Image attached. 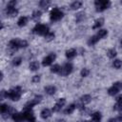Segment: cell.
Here are the masks:
<instances>
[{
	"mask_svg": "<svg viewBox=\"0 0 122 122\" xmlns=\"http://www.w3.org/2000/svg\"><path fill=\"white\" fill-rule=\"evenodd\" d=\"M21 93H22V90L20 87H15L13 89H11L10 91L7 92V97L10 98L13 101H17L20 99L21 97Z\"/></svg>",
	"mask_w": 122,
	"mask_h": 122,
	"instance_id": "1",
	"label": "cell"
},
{
	"mask_svg": "<svg viewBox=\"0 0 122 122\" xmlns=\"http://www.w3.org/2000/svg\"><path fill=\"white\" fill-rule=\"evenodd\" d=\"M32 32L33 33H36V34H40V35H46L47 33H49V27L46 26V25H42V24H37L33 30H32Z\"/></svg>",
	"mask_w": 122,
	"mask_h": 122,
	"instance_id": "2",
	"label": "cell"
},
{
	"mask_svg": "<svg viewBox=\"0 0 122 122\" xmlns=\"http://www.w3.org/2000/svg\"><path fill=\"white\" fill-rule=\"evenodd\" d=\"M94 5L96 7L97 11H102L111 6V2L110 1H98V0H96L94 2Z\"/></svg>",
	"mask_w": 122,
	"mask_h": 122,
	"instance_id": "3",
	"label": "cell"
},
{
	"mask_svg": "<svg viewBox=\"0 0 122 122\" xmlns=\"http://www.w3.org/2000/svg\"><path fill=\"white\" fill-rule=\"evenodd\" d=\"M63 17V12L57 9V8H54L51 11V19L52 21H57L59 19H61Z\"/></svg>",
	"mask_w": 122,
	"mask_h": 122,
	"instance_id": "4",
	"label": "cell"
},
{
	"mask_svg": "<svg viewBox=\"0 0 122 122\" xmlns=\"http://www.w3.org/2000/svg\"><path fill=\"white\" fill-rule=\"evenodd\" d=\"M71 71H72V65L71 63H66L64 65V67L61 68V71H59V74L62 75V76H65V75L70 74Z\"/></svg>",
	"mask_w": 122,
	"mask_h": 122,
	"instance_id": "5",
	"label": "cell"
},
{
	"mask_svg": "<svg viewBox=\"0 0 122 122\" xmlns=\"http://www.w3.org/2000/svg\"><path fill=\"white\" fill-rule=\"evenodd\" d=\"M41 99H42V96H41V95H36L33 99H31L30 102H28V103L26 104L25 109H31V107H33L34 105L38 104V103L41 101Z\"/></svg>",
	"mask_w": 122,
	"mask_h": 122,
	"instance_id": "6",
	"label": "cell"
},
{
	"mask_svg": "<svg viewBox=\"0 0 122 122\" xmlns=\"http://www.w3.org/2000/svg\"><path fill=\"white\" fill-rule=\"evenodd\" d=\"M23 115H24L26 120H28L30 122H34V115H33V112H32L31 109H25V111L23 112Z\"/></svg>",
	"mask_w": 122,
	"mask_h": 122,
	"instance_id": "7",
	"label": "cell"
},
{
	"mask_svg": "<svg viewBox=\"0 0 122 122\" xmlns=\"http://www.w3.org/2000/svg\"><path fill=\"white\" fill-rule=\"evenodd\" d=\"M19 43H20V40H18V39H12L9 43V48L10 49L11 51H15L18 48H20L19 47Z\"/></svg>",
	"mask_w": 122,
	"mask_h": 122,
	"instance_id": "8",
	"label": "cell"
},
{
	"mask_svg": "<svg viewBox=\"0 0 122 122\" xmlns=\"http://www.w3.org/2000/svg\"><path fill=\"white\" fill-rule=\"evenodd\" d=\"M55 59V54L54 53H51L50 55H48L47 57H45L42 61V64L43 66H49L52 63V61Z\"/></svg>",
	"mask_w": 122,
	"mask_h": 122,
	"instance_id": "9",
	"label": "cell"
},
{
	"mask_svg": "<svg viewBox=\"0 0 122 122\" xmlns=\"http://www.w3.org/2000/svg\"><path fill=\"white\" fill-rule=\"evenodd\" d=\"M12 119L14 120V122H24L25 117H24L23 113L14 112V113L12 114Z\"/></svg>",
	"mask_w": 122,
	"mask_h": 122,
	"instance_id": "10",
	"label": "cell"
},
{
	"mask_svg": "<svg viewBox=\"0 0 122 122\" xmlns=\"http://www.w3.org/2000/svg\"><path fill=\"white\" fill-rule=\"evenodd\" d=\"M6 13L9 16H16V14L18 13V10H16L15 8H11V7H7L6 10Z\"/></svg>",
	"mask_w": 122,
	"mask_h": 122,
	"instance_id": "11",
	"label": "cell"
},
{
	"mask_svg": "<svg viewBox=\"0 0 122 122\" xmlns=\"http://www.w3.org/2000/svg\"><path fill=\"white\" fill-rule=\"evenodd\" d=\"M45 92L49 95H52L56 92V88L54 86H47V87H45Z\"/></svg>",
	"mask_w": 122,
	"mask_h": 122,
	"instance_id": "12",
	"label": "cell"
},
{
	"mask_svg": "<svg viewBox=\"0 0 122 122\" xmlns=\"http://www.w3.org/2000/svg\"><path fill=\"white\" fill-rule=\"evenodd\" d=\"M27 22H28V18L26 16H21L17 21V25L19 27H23V26H25L27 24Z\"/></svg>",
	"mask_w": 122,
	"mask_h": 122,
	"instance_id": "13",
	"label": "cell"
},
{
	"mask_svg": "<svg viewBox=\"0 0 122 122\" xmlns=\"http://www.w3.org/2000/svg\"><path fill=\"white\" fill-rule=\"evenodd\" d=\"M75 55H76V51H75L74 49H71V50H69V51H66V56H67L69 59L73 58Z\"/></svg>",
	"mask_w": 122,
	"mask_h": 122,
	"instance_id": "14",
	"label": "cell"
},
{
	"mask_svg": "<svg viewBox=\"0 0 122 122\" xmlns=\"http://www.w3.org/2000/svg\"><path fill=\"white\" fill-rule=\"evenodd\" d=\"M100 120H101V113L96 112H94L92 114V121H90V122H100Z\"/></svg>",
	"mask_w": 122,
	"mask_h": 122,
	"instance_id": "15",
	"label": "cell"
},
{
	"mask_svg": "<svg viewBox=\"0 0 122 122\" xmlns=\"http://www.w3.org/2000/svg\"><path fill=\"white\" fill-rule=\"evenodd\" d=\"M9 109H10V106L6 105V104H2L0 106V112L1 113L5 116V114H8V112H9Z\"/></svg>",
	"mask_w": 122,
	"mask_h": 122,
	"instance_id": "16",
	"label": "cell"
},
{
	"mask_svg": "<svg viewBox=\"0 0 122 122\" xmlns=\"http://www.w3.org/2000/svg\"><path fill=\"white\" fill-rule=\"evenodd\" d=\"M50 116H51V111H50L49 109H44V110H42V112H41V117H42V118L47 119V118H49Z\"/></svg>",
	"mask_w": 122,
	"mask_h": 122,
	"instance_id": "17",
	"label": "cell"
},
{
	"mask_svg": "<svg viewBox=\"0 0 122 122\" xmlns=\"http://www.w3.org/2000/svg\"><path fill=\"white\" fill-rule=\"evenodd\" d=\"M91 100H92V97H91V95H89V94H85V95H83V96L81 97V102H82L83 104H88V103L91 102Z\"/></svg>",
	"mask_w": 122,
	"mask_h": 122,
	"instance_id": "18",
	"label": "cell"
},
{
	"mask_svg": "<svg viewBox=\"0 0 122 122\" xmlns=\"http://www.w3.org/2000/svg\"><path fill=\"white\" fill-rule=\"evenodd\" d=\"M38 69H39V64H38V62L33 61V62H31V63L30 64V71H37Z\"/></svg>",
	"mask_w": 122,
	"mask_h": 122,
	"instance_id": "19",
	"label": "cell"
},
{
	"mask_svg": "<svg viewBox=\"0 0 122 122\" xmlns=\"http://www.w3.org/2000/svg\"><path fill=\"white\" fill-rule=\"evenodd\" d=\"M81 6H82V2L81 1H75L71 5V10H77V9L81 8Z\"/></svg>",
	"mask_w": 122,
	"mask_h": 122,
	"instance_id": "20",
	"label": "cell"
},
{
	"mask_svg": "<svg viewBox=\"0 0 122 122\" xmlns=\"http://www.w3.org/2000/svg\"><path fill=\"white\" fill-rule=\"evenodd\" d=\"M103 22H104V19L103 18H99V19H97L95 22H94V25H93V29H98L99 27H101L102 25H103Z\"/></svg>",
	"mask_w": 122,
	"mask_h": 122,
	"instance_id": "21",
	"label": "cell"
},
{
	"mask_svg": "<svg viewBox=\"0 0 122 122\" xmlns=\"http://www.w3.org/2000/svg\"><path fill=\"white\" fill-rule=\"evenodd\" d=\"M98 37H97V35H93V36H92L90 39H89V41H88V44L90 45V46H92V45H94L97 41H98Z\"/></svg>",
	"mask_w": 122,
	"mask_h": 122,
	"instance_id": "22",
	"label": "cell"
},
{
	"mask_svg": "<svg viewBox=\"0 0 122 122\" xmlns=\"http://www.w3.org/2000/svg\"><path fill=\"white\" fill-rule=\"evenodd\" d=\"M118 92H119V90H118V89H116L114 86L111 87V88L108 90V93H109L110 95H114V94H116Z\"/></svg>",
	"mask_w": 122,
	"mask_h": 122,
	"instance_id": "23",
	"label": "cell"
},
{
	"mask_svg": "<svg viewBox=\"0 0 122 122\" xmlns=\"http://www.w3.org/2000/svg\"><path fill=\"white\" fill-rule=\"evenodd\" d=\"M50 4H51V2H50L49 0H42V1H40V3H39L40 7L43 8V9H47V8L50 6Z\"/></svg>",
	"mask_w": 122,
	"mask_h": 122,
	"instance_id": "24",
	"label": "cell"
},
{
	"mask_svg": "<svg viewBox=\"0 0 122 122\" xmlns=\"http://www.w3.org/2000/svg\"><path fill=\"white\" fill-rule=\"evenodd\" d=\"M107 33H108V32H107L106 30H99L96 35H97L98 38H104V37L107 35Z\"/></svg>",
	"mask_w": 122,
	"mask_h": 122,
	"instance_id": "25",
	"label": "cell"
},
{
	"mask_svg": "<svg viewBox=\"0 0 122 122\" xmlns=\"http://www.w3.org/2000/svg\"><path fill=\"white\" fill-rule=\"evenodd\" d=\"M107 55H108V57H110V58H114V57L116 56V51H115V50H114V49L109 50L108 52H107Z\"/></svg>",
	"mask_w": 122,
	"mask_h": 122,
	"instance_id": "26",
	"label": "cell"
},
{
	"mask_svg": "<svg viewBox=\"0 0 122 122\" xmlns=\"http://www.w3.org/2000/svg\"><path fill=\"white\" fill-rule=\"evenodd\" d=\"M74 109H75V105H74V104H71V105H70V106L65 110V113H66V114H70V113H71V112L74 111Z\"/></svg>",
	"mask_w": 122,
	"mask_h": 122,
	"instance_id": "27",
	"label": "cell"
},
{
	"mask_svg": "<svg viewBox=\"0 0 122 122\" xmlns=\"http://www.w3.org/2000/svg\"><path fill=\"white\" fill-rule=\"evenodd\" d=\"M84 18H85V13L82 11V12H78V13L76 14L75 20H76V22H80V21H82Z\"/></svg>",
	"mask_w": 122,
	"mask_h": 122,
	"instance_id": "28",
	"label": "cell"
},
{
	"mask_svg": "<svg viewBox=\"0 0 122 122\" xmlns=\"http://www.w3.org/2000/svg\"><path fill=\"white\" fill-rule=\"evenodd\" d=\"M31 17H32L33 20H38V19L41 17V11H40V10H35V11H33Z\"/></svg>",
	"mask_w": 122,
	"mask_h": 122,
	"instance_id": "29",
	"label": "cell"
},
{
	"mask_svg": "<svg viewBox=\"0 0 122 122\" xmlns=\"http://www.w3.org/2000/svg\"><path fill=\"white\" fill-rule=\"evenodd\" d=\"M112 66H113L115 69H119V68L122 66V61L119 60V59H115V60L112 62Z\"/></svg>",
	"mask_w": 122,
	"mask_h": 122,
	"instance_id": "30",
	"label": "cell"
},
{
	"mask_svg": "<svg viewBox=\"0 0 122 122\" xmlns=\"http://www.w3.org/2000/svg\"><path fill=\"white\" fill-rule=\"evenodd\" d=\"M61 71V67L58 65V64H55L53 65L51 68V72H59Z\"/></svg>",
	"mask_w": 122,
	"mask_h": 122,
	"instance_id": "31",
	"label": "cell"
},
{
	"mask_svg": "<svg viewBox=\"0 0 122 122\" xmlns=\"http://www.w3.org/2000/svg\"><path fill=\"white\" fill-rule=\"evenodd\" d=\"M21 62H22V58L21 57H15L12 60V65L13 66H18V65L21 64Z\"/></svg>",
	"mask_w": 122,
	"mask_h": 122,
	"instance_id": "32",
	"label": "cell"
},
{
	"mask_svg": "<svg viewBox=\"0 0 122 122\" xmlns=\"http://www.w3.org/2000/svg\"><path fill=\"white\" fill-rule=\"evenodd\" d=\"M54 38V33L53 32H49V33H47L46 35H45V39L47 40V41H51V40H52Z\"/></svg>",
	"mask_w": 122,
	"mask_h": 122,
	"instance_id": "33",
	"label": "cell"
},
{
	"mask_svg": "<svg viewBox=\"0 0 122 122\" xmlns=\"http://www.w3.org/2000/svg\"><path fill=\"white\" fill-rule=\"evenodd\" d=\"M65 103H66V100H65V98H60V99H58L57 100V102H56V105H58L59 107H63L64 105H65Z\"/></svg>",
	"mask_w": 122,
	"mask_h": 122,
	"instance_id": "34",
	"label": "cell"
},
{
	"mask_svg": "<svg viewBox=\"0 0 122 122\" xmlns=\"http://www.w3.org/2000/svg\"><path fill=\"white\" fill-rule=\"evenodd\" d=\"M113 110H115V111H122V102H117L113 106Z\"/></svg>",
	"mask_w": 122,
	"mask_h": 122,
	"instance_id": "35",
	"label": "cell"
},
{
	"mask_svg": "<svg viewBox=\"0 0 122 122\" xmlns=\"http://www.w3.org/2000/svg\"><path fill=\"white\" fill-rule=\"evenodd\" d=\"M81 76H83V77H86V76H88L89 75V73H90V71L88 70V69H83L82 71H81Z\"/></svg>",
	"mask_w": 122,
	"mask_h": 122,
	"instance_id": "36",
	"label": "cell"
},
{
	"mask_svg": "<svg viewBox=\"0 0 122 122\" xmlns=\"http://www.w3.org/2000/svg\"><path fill=\"white\" fill-rule=\"evenodd\" d=\"M27 46H28V42L26 40H20V43H19L20 48H26Z\"/></svg>",
	"mask_w": 122,
	"mask_h": 122,
	"instance_id": "37",
	"label": "cell"
},
{
	"mask_svg": "<svg viewBox=\"0 0 122 122\" xmlns=\"http://www.w3.org/2000/svg\"><path fill=\"white\" fill-rule=\"evenodd\" d=\"M113 86L116 88V89H118L119 91L122 89V82H115L114 84H113Z\"/></svg>",
	"mask_w": 122,
	"mask_h": 122,
	"instance_id": "38",
	"label": "cell"
},
{
	"mask_svg": "<svg viewBox=\"0 0 122 122\" xmlns=\"http://www.w3.org/2000/svg\"><path fill=\"white\" fill-rule=\"evenodd\" d=\"M39 80H40V76L39 75H34L32 77V79H31V81L33 83H37V82H39Z\"/></svg>",
	"mask_w": 122,
	"mask_h": 122,
	"instance_id": "39",
	"label": "cell"
},
{
	"mask_svg": "<svg viewBox=\"0 0 122 122\" xmlns=\"http://www.w3.org/2000/svg\"><path fill=\"white\" fill-rule=\"evenodd\" d=\"M15 5H16V1H10L8 3V6L7 7H11V8H15Z\"/></svg>",
	"mask_w": 122,
	"mask_h": 122,
	"instance_id": "40",
	"label": "cell"
},
{
	"mask_svg": "<svg viewBox=\"0 0 122 122\" xmlns=\"http://www.w3.org/2000/svg\"><path fill=\"white\" fill-rule=\"evenodd\" d=\"M60 110H61V107H59V106L56 105V104H55V106L52 108V111H53V112H59Z\"/></svg>",
	"mask_w": 122,
	"mask_h": 122,
	"instance_id": "41",
	"label": "cell"
},
{
	"mask_svg": "<svg viewBox=\"0 0 122 122\" xmlns=\"http://www.w3.org/2000/svg\"><path fill=\"white\" fill-rule=\"evenodd\" d=\"M116 100H117V102H122V94H120L119 96H117Z\"/></svg>",
	"mask_w": 122,
	"mask_h": 122,
	"instance_id": "42",
	"label": "cell"
},
{
	"mask_svg": "<svg viewBox=\"0 0 122 122\" xmlns=\"http://www.w3.org/2000/svg\"><path fill=\"white\" fill-rule=\"evenodd\" d=\"M118 120H117V118H111L110 120H109V122H117Z\"/></svg>",
	"mask_w": 122,
	"mask_h": 122,
	"instance_id": "43",
	"label": "cell"
},
{
	"mask_svg": "<svg viewBox=\"0 0 122 122\" xmlns=\"http://www.w3.org/2000/svg\"><path fill=\"white\" fill-rule=\"evenodd\" d=\"M120 47L122 48V40H121V42H120Z\"/></svg>",
	"mask_w": 122,
	"mask_h": 122,
	"instance_id": "44",
	"label": "cell"
},
{
	"mask_svg": "<svg viewBox=\"0 0 122 122\" xmlns=\"http://www.w3.org/2000/svg\"><path fill=\"white\" fill-rule=\"evenodd\" d=\"M59 122H65V121H64V120H60Z\"/></svg>",
	"mask_w": 122,
	"mask_h": 122,
	"instance_id": "45",
	"label": "cell"
},
{
	"mask_svg": "<svg viewBox=\"0 0 122 122\" xmlns=\"http://www.w3.org/2000/svg\"><path fill=\"white\" fill-rule=\"evenodd\" d=\"M121 4H122V1H121Z\"/></svg>",
	"mask_w": 122,
	"mask_h": 122,
	"instance_id": "46",
	"label": "cell"
}]
</instances>
